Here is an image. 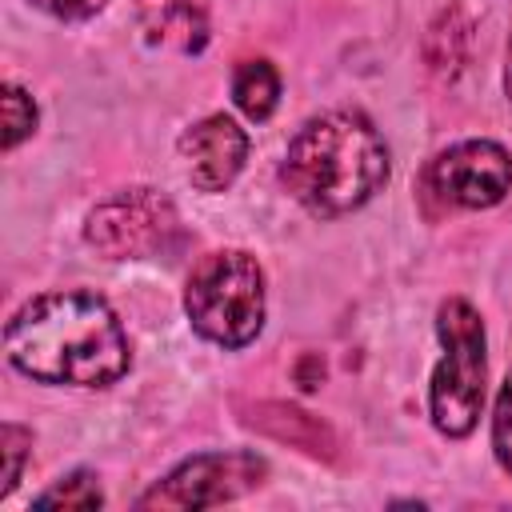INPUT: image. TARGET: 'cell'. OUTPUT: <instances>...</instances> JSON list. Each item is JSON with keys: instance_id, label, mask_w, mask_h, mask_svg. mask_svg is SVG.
I'll list each match as a JSON object with an SVG mask.
<instances>
[{"instance_id": "8992f818", "label": "cell", "mask_w": 512, "mask_h": 512, "mask_svg": "<svg viewBox=\"0 0 512 512\" xmlns=\"http://www.w3.org/2000/svg\"><path fill=\"white\" fill-rule=\"evenodd\" d=\"M264 460L256 452H204L168 472L152 492H144L140 508H208L252 492L264 480Z\"/></svg>"}, {"instance_id": "ba28073f", "label": "cell", "mask_w": 512, "mask_h": 512, "mask_svg": "<svg viewBox=\"0 0 512 512\" xmlns=\"http://www.w3.org/2000/svg\"><path fill=\"white\" fill-rule=\"evenodd\" d=\"M180 156L188 160V176L200 192H224L248 156V136L228 116H208L180 136Z\"/></svg>"}, {"instance_id": "277c9868", "label": "cell", "mask_w": 512, "mask_h": 512, "mask_svg": "<svg viewBox=\"0 0 512 512\" xmlns=\"http://www.w3.org/2000/svg\"><path fill=\"white\" fill-rule=\"evenodd\" d=\"M436 332L444 340V360L432 372V424L444 436H468L484 404V324L472 304H440Z\"/></svg>"}, {"instance_id": "4fadbf2b", "label": "cell", "mask_w": 512, "mask_h": 512, "mask_svg": "<svg viewBox=\"0 0 512 512\" xmlns=\"http://www.w3.org/2000/svg\"><path fill=\"white\" fill-rule=\"evenodd\" d=\"M492 448H496V460L500 468L512 476V372L496 396V416H492Z\"/></svg>"}, {"instance_id": "30bf717a", "label": "cell", "mask_w": 512, "mask_h": 512, "mask_svg": "<svg viewBox=\"0 0 512 512\" xmlns=\"http://www.w3.org/2000/svg\"><path fill=\"white\" fill-rule=\"evenodd\" d=\"M232 100L248 120H268L280 100V76L268 60H248L232 76Z\"/></svg>"}, {"instance_id": "52a82bcc", "label": "cell", "mask_w": 512, "mask_h": 512, "mask_svg": "<svg viewBox=\"0 0 512 512\" xmlns=\"http://www.w3.org/2000/svg\"><path fill=\"white\" fill-rule=\"evenodd\" d=\"M428 184L460 208H492L512 188V156L492 140H464L432 160Z\"/></svg>"}, {"instance_id": "7a4b0ae2", "label": "cell", "mask_w": 512, "mask_h": 512, "mask_svg": "<svg viewBox=\"0 0 512 512\" xmlns=\"http://www.w3.org/2000/svg\"><path fill=\"white\" fill-rule=\"evenodd\" d=\"M280 180L312 216H340L384 188L388 148L364 116L324 112L292 136Z\"/></svg>"}, {"instance_id": "8fae6325", "label": "cell", "mask_w": 512, "mask_h": 512, "mask_svg": "<svg viewBox=\"0 0 512 512\" xmlns=\"http://www.w3.org/2000/svg\"><path fill=\"white\" fill-rule=\"evenodd\" d=\"M100 488L88 472H72L68 480L52 484L48 492L36 496V508H100Z\"/></svg>"}, {"instance_id": "3957f363", "label": "cell", "mask_w": 512, "mask_h": 512, "mask_svg": "<svg viewBox=\"0 0 512 512\" xmlns=\"http://www.w3.org/2000/svg\"><path fill=\"white\" fill-rule=\"evenodd\" d=\"M184 308L200 336L244 348L264 324V272L248 252L204 256L184 288Z\"/></svg>"}, {"instance_id": "2e32d148", "label": "cell", "mask_w": 512, "mask_h": 512, "mask_svg": "<svg viewBox=\"0 0 512 512\" xmlns=\"http://www.w3.org/2000/svg\"><path fill=\"white\" fill-rule=\"evenodd\" d=\"M504 88H508V100H512V44H508V72H504Z\"/></svg>"}, {"instance_id": "7c38bea8", "label": "cell", "mask_w": 512, "mask_h": 512, "mask_svg": "<svg viewBox=\"0 0 512 512\" xmlns=\"http://www.w3.org/2000/svg\"><path fill=\"white\" fill-rule=\"evenodd\" d=\"M32 128H36V104H32V96L24 88L8 84L4 88V148L12 152L24 136H32Z\"/></svg>"}, {"instance_id": "9a60e30c", "label": "cell", "mask_w": 512, "mask_h": 512, "mask_svg": "<svg viewBox=\"0 0 512 512\" xmlns=\"http://www.w3.org/2000/svg\"><path fill=\"white\" fill-rule=\"evenodd\" d=\"M32 4L52 12V16H60V20H84V16L104 8V0H32Z\"/></svg>"}, {"instance_id": "5bb4252c", "label": "cell", "mask_w": 512, "mask_h": 512, "mask_svg": "<svg viewBox=\"0 0 512 512\" xmlns=\"http://www.w3.org/2000/svg\"><path fill=\"white\" fill-rule=\"evenodd\" d=\"M0 444H4V484H0V496H8V492L16 488V480H20V468H24V448L32 444V436H28L24 428H16V424H4Z\"/></svg>"}, {"instance_id": "5b68a950", "label": "cell", "mask_w": 512, "mask_h": 512, "mask_svg": "<svg viewBox=\"0 0 512 512\" xmlns=\"http://www.w3.org/2000/svg\"><path fill=\"white\" fill-rule=\"evenodd\" d=\"M176 232V208L152 188H128L88 216V244L108 260L148 256Z\"/></svg>"}, {"instance_id": "9c48e42d", "label": "cell", "mask_w": 512, "mask_h": 512, "mask_svg": "<svg viewBox=\"0 0 512 512\" xmlns=\"http://www.w3.org/2000/svg\"><path fill=\"white\" fill-rule=\"evenodd\" d=\"M144 16H148L152 40L176 44L184 52H196L204 44V36H208L204 12L192 0H156V4H144Z\"/></svg>"}, {"instance_id": "6da1fadb", "label": "cell", "mask_w": 512, "mask_h": 512, "mask_svg": "<svg viewBox=\"0 0 512 512\" xmlns=\"http://www.w3.org/2000/svg\"><path fill=\"white\" fill-rule=\"evenodd\" d=\"M8 360L44 384H112L128 372V336L96 292L28 300L4 332Z\"/></svg>"}]
</instances>
